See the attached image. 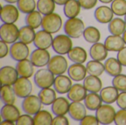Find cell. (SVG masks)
<instances>
[{
  "label": "cell",
  "instance_id": "44",
  "mask_svg": "<svg viewBox=\"0 0 126 125\" xmlns=\"http://www.w3.org/2000/svg\"><path fill=\"white\" fill-rule=\"evenodd\" d=\"M16 125H34V119L30 114H23L19 116L16 122Z\"/></svg>",
  "mask_w": 126,
  "mask_h": 125
},
{
  "label": "cell",
  "instance_id": "6",
  "mask_svg": "<svg viewBox=\"0 0 126 125\" xmlns=\"http://www.w3.org/2000/svg\"><path fill=\"white\" fill-rule=\"evenodd\" d=\"M116 113L117 112L113 106H111L110 104H105L102 105L96 111L95 116L97 118L100 124L107 125L114 122Z\"/></svg>",
  "mask_w": 126,
  "mask_h": 125
},
{
  "label": "cell",
  "instance_id": "56",
  "mask_svg": "<svg viewBox=\"0 0 126 125\" xmlns=\"http://www.w3.org/2000/svg\"><path fill=\"white\" fill-rule=\"evenodd\" d=\"M124 20H125V21H126V15H125V19H124Z\"/></svg>",
  "mask_w": 126,
  "mask_h": 125
},
{
  "label": "cell",
  "instance_id": "50",
  "mask_svg": "<svg viewBox=\"0 0 126 125\" xmlns=\"http://www.w3.org/2000/svg\"><path fill=\"white\" fill-rule=\"evenodd\" d=\"M117 57V58L123 65V66L126 67V46L118 52Z\"/></svg>",
  "mask_w": 126,
  "mask_h": 125
},
{
  "label": "cell",
  "instance_id": "47",
  "mask_svg": "<svg viewBox=\"0 0 126 125\" xmlns=\"http://www.w3.org/2000/svg\"><path fill=\"white\" fill-rule=\"evenodd\" d=\"M69 122L65 116H55L53 118L52 125H69Z\"/></svg>",
  "mask_w": 126,
  "mask_h": 125
},
{
  "label": "cell",
  "instance_id": "18",
  "mask_svg": "<svg viewBox=\"0 0 126 125\" xmlns=\"http://www.w3.org/2000/svg\"><path fill=\"white\" fill-rule=\"evenodd\" d=\"M114 15L112 9L106 5H102L96 8L94 13V18L100 24L109 23L114 18Z\"/></svg>",
  "mask_w": 126,
  "mask_h": 125
},
{
  "label": "cell",
  "instance_id": "20",
  "mask_svg": "<svg viewBox=\"0 0 126 125\" xmlns=\"http://www.w3.org/2000/svg\"><path fill=\"white\" fill-rule=\"evenodd\" d=\"M104 44L109 52H119L126 45L121 35H115L108 36L105 40Z\"/></svg>",
  "mask_w": 126,
  "mask_h": 125
},
{
  "label": "cell",
  "instance_id": "52",
  "mask_svg": "<svg viewBox=\"0 0 126 125\" xmlns=\"http://www.w3.org/2000/svg\"><path fill=\"white\" fill-rule=\"evenodd\" d=\"M69 0H54L56 4L58 5H64Z\"/></svg>",
  "mask_w": 126,
  "mask_h": 125
},
{
  "label": "cell",
  "instance_id": "28",
  "mask_svg": "<svg viewBox=\"0 0 126 125\" xmlns=\"http://www.w3.org/2000/svg\"><path fill=\"white\" fill-rule=\"evenodd\" d=\"M67 55L69 59L75 63H83L87 60V52L80 46L72 47Z\"/></svg>",
  "mask_w": 126,
  "mask_h": 125
},
{
  "label": "cell",
  "instance_id": "54",
  "mask_svg": "<svg viewBox=\"0 0 126 125\" xmlns=\"http://www.w3.org/2000/svg\"><path fill=\"white\" fill-rule=\"evenodd\" d=\"M4 1L8 4H15V3H17L18 0H4Z\"/></svg>",
  "mask_w": 126,
  "mask_h": 125
},
{
  "label": "cell",
  "instance_id": "9",
  "mask_svg": "<svg viewBox=\"0 0 126 125\" xmlns=\"http://www.w3.org/2000/svg\"><path fill=\"white\" fill-rule=\"evenodd\" d=\"M42 102L38 97L35 95H30L24 98L21 103V108L25 113L31 116L35 115L41 110Z\"/></svg>",
  "mask_w": 126,
  "mask_h": 125
},
{
  "label": "cell",
  "instance_id": "11",
  "mask_svg": "<svg viewBox=\"0 0 126 125\" xmlns=\"http://www.w3.org/2000/svg\"><path fill=\"white\" fill-rule=\"evenodd\" d=\"M1 20L3 23L14 24L19 18V10L13 4H7L1 7Z\"/></svg>",
  "mask_w": 126,
  "mask_h": 125
},
{
  "label": "cell",
  "instance_id": "25",
  "mask_svg": "<svg viewBox=\"0 0 126 125\" xmlns=\"http://www.w3.org/2000/svg\"><path fill=\"white\" fill-rule=\"evenodd\" d=\"M120 93L114 86H107L100 91V97L105 104H113L117 102Z\"/></svg>",
  "mask_w": 126,
  "mask_h": 125
},
{
  "label": "cell",
  "instance_id": "34",
  "mask_svg": "<svg viewBox=\"0 0 126 125\" xmlns=\"http://www.w3.org/2000/svg\"><path fill=\"white\" fill-rule=\"evenodd\" d=\"M35 30L33 28L30 27V26H24L19 29V35L18 40L26 44H30L33 43L35 36Z\"/></svg>",
  "mask_w": 126,
  "mask_h": 125
},
{
  "label": "cell",
  "instance_id": "26",
  "mask_svg": "<svg viewBox=\"0 0 126 125\" xmlns=\"http://www.w3.org/2000/svg\"><path fill=\"white\" fill-rule=\"evenodd\" d=\"M21 116L20 111L14 105H4L1 109V117L2 120H10L16 122Z\"/></svg>",
  "mask_w": 126,
  "mask_h": 125
},
{
  "label": "cell",
  "instance_id": "14",
  "mask_svg": "<svg viewBox=\"0 0 126 125\" xmlns=\"http://www.w3.org/2000/svg\"><path fill=\"white\" fill-rule=\"evenodd\" d=\"M52 41L53 38L52 34L42 29L35 33L33 43L34 46L38 49H48L50 46H52Z\"/></svg>",
  "mask_w": 126,
  "mask_h": 125
},
{
  "label": "cell",
  "instance_id": "53",
  "mask_svg": "<svg viewBox=\"0 0 126 125\" xmlns=\"http://www.w3.org/2000/svg\"><path fill=\"white\" fill-rule=\"evenodd\" d=\"M100 2L103 3V4H110L114 0H99Z\"/></svg>",
  "mask_w": 126,
  "mask_h": 125
},
{
  "label": "cell",
  "instance_id": "36",
  "mask_svg": "<svg viewBox=\"0 0 126 125\" xmlns=\"http://www.w3.org/2000/svg\"><path fill=\"white\" fill-rule=\"evenodd\" d=\"M83 36L86 42L93 44L99 42L101 38V34L100 30L97 27L93 26H89L85 28Z\"/></svg>",
  "mask_w": 126,
  "mask_h": 125
},
{
  "label": "cell",
  "instance_id": "40",
  "mask_svg": "<svg viewBox=\"0 0 126 125\" xmlns=\"http://www.w3.org/2000/svg\"><path fill=\"white\" fill-rule=\"evenodd\" d=\"M17 7L22 13L28 14L35 10L37 3L35 0H18L17 1Z\"/></svg>",
  "mask_w": 126,
  "mask_h": 125
},
{
  "label": "cell",
  "instance_id": "55",
  "mask_svg": "<svg viewBox=\"0 0 126 125\" xmlns=\"http://www.w3.org/2000/svg\"><path fill=\"white\" fill-rule=\"evenodd\" d=\"M123 40H124V41H125L126 44V30L125 31V32L123 34Z\"/></svg>",
  "mask_w": 126,
  "mask_h": 125
},
{
  "label": "cell",
  "instance_id": "43",
  "mask_svg": "<svg viewBox=\"0 0 126 125\" xmlns=\"http://www.w3.org/2000/svg\"><path fill=\"white\" fill-rule=\"evenodd\" d=\"M114 124L116 125H126V109H120L116 113Z\"/></svg>",
  "mask_w": 126,
  "mask_h": 125
},
{
  "label": "cell",
  "instance_id": "13",
  "mask_svg": "<svg viewBox=\"0 0 126 125\" xmlns=\"http://www.w3.org/2000/svg\"><path fill=\"white\" fill-rule=\"evenodd\" d=\"M18 73L16 68L10 66H3L0 70V80L1 85H7L13 86L18 79Z\"/></svg>",
  "mask_w": 126,
  "mask_h": 125
},
{
  "label": "cell",
  "instance_id": "2",
  "mask_svg": "<svg viewBox=\"0 0 126 125\" xmlns=\"http://www.w3.org/2000/svg\"><path fill=\"white\" fill-rule=\"evenodd\" d=\"M62 24L61 17L58 14L52 13L43 16L41 28L51 34H54L61 30Z\"/></svg>",
  "mask_w": 126,
  "mask_h": 125
},
{
  "label": "cell",
  "instance_id": "19",
  "mask_svg": "<svg viewBox=\"0 0 126 125\" xmlns=\"http://www.w3.org/2000/svg\"><path fill=\"white\" fill-rule=\"evenodd\" d=\"M87 90L83 85L77 83L72 85L67 93V98L72 102H82L87 96Z\"/></svg>",
  "mask_w": 126,
  "mask_h": 125
},
{
  "label": "cell",
  "instance_id": "10",
  "mask_svg": "<svg viewBox=\"0 0 126 125\" xmlns=\"http://www.w3.org/2000/svg\"><path fill=\"white\" fill-rule=\"evenodd\" d=\"M30 55V49L27 44L21 42L16 41L10 47V55L11 58L17 62L27 59Z\"/></svg>",
  "mask_w": 126,
  "mask_h": 125
},
{
  "label": "cell",
  "instance_id": "30",
  "mask_svg": "<svg viewBox=\"0 0 126 125\" xmlns=\"http://www.w3.org/2000/svg\"><path fill=\"white\" fill-rule=\"evenodd\" d=\"M81 8L78 0H69L63 5V13L68 18H75L79 15Z\"/></svg>",
  "mask_w": 126,
  "mask_h": 125
},
{
  "label": "cell",
  "instance_id": "35",
  "mask_svg": "<svg viewBox=\"0 0 126 125\" xmlns=\"http://www.w3.org/2000/svg\"><path fill=\"white\" fill-rule=\"evenodd\" d=\"M87 73L89 75L100 77L105 71V66L101 61L98 60H90L86 65Z\"/></svg>",
  "mask_w": 126,
  "mask_h": 125
},
{
  "label": "cell",
  "instance_id": "1",
  "mask_svg": "<svg viewBox=\"0 0 126 125\" xmlns=\"http://www.w3.org/2000/svg\"><path fill=\"white\" fill-rule=\"evenodd\" d=\"M63 30L65 34L72 38H80L85 30V25L83 21L78 18H68L63 25Z\"/></svg>",
  "mask_w": 126,
  "mask_h": 125
},
{
  "label": "cell",
  "instance_id": "23",
  "mask_svg": "<svg viewBox=\"0 0 126 125\" xmlns=\"http://www.w3.org/2000/svg\"><path fill=\"white\" fill-rule=\"evenodd\" d=\"M105 71L107 74L111 77H116L122 73L123 65L118 60L117 58L109 57L108 58L105 63Z\"/></svg>",
  "mask_w": 126,
  "mask_h": 125
},
{
  "label": "cell",
  "instance_id": "38",
  "mask_svg": "<svg viewBox=\"0 0 126 125\" xmlns=\"http://www.w3.org/2000/svg\"><path fill=\"white\" fill-rule=\"evenodd\" d=\"M34 125H52V114L45 110H41L33 117Z\"/></svg>",
  "mask_w": 126,
  "mask_h": 125
},
{
  "label": "cell",
  "instance_id": "46",
  "mask_svg": "<svg viewBox=\"0 0 126 125\" xmlns=\"http://www.w3.org/2000/svg\"><path fill=\"white\" fill-rule=\"evenodd\" d=\"M83 10H91L94 8L98 0H78Z\"/></svg>",
  "mask_w": 126,
  "mask_h": 125
},
{
  "label": "cell",
  "instance_id": "32",
  "mask_svg": "<svg viewBox=\"0 0 126 125\" xmlns=\"http://www.w3.org/2000/svg\"><path fill=\"white\" fill-rule=\"evenodd\" d=\"M16 94L13 86L3 85L1 88V100L4 105H13L16 102Z\"/></svg>",
  "mask_w": 126,
  "mask_h": 125
},
{
  "label": "cell",
  "instance_id": "8",
  "mask_svg": "<svg viewBox=\"0 0 126 125\" xmlns=\"http://www.w3.org/2000/svg\"><path fill=\"white\" fill-rule=\"evenodd\" d=\"M47 69L56 76L63 74L68 70V62L62 55H55L50 58Z\"/></svg>",
  "mask_w": 126,
  "mask_h": 125
},
{
  "label": "cell",
  "instance_id": "31",
  "mask_svg": "<svg viewBox=\"0 0 126 125\" xmlns=\"http://www.w3.org/2000/svg\"><path fill=\"white\" fill-rule=\"evenodd\" d=\"M108 29L111 35H122L126 30V21L120 18H113L109 23Z\"/></svg>",
  "mask_w": 126,
  "mask_h": 125
},
{
  "label": "cell",
  "instance_id": "5",
  "mask_svg": "<svg viewBox=\"0 0 126 125\" xmlns=\"http://www.w3.org/2000/svg\"><path fill=\"white\" fill-rule=\"evenodd\" d=\"M19 29L15 24L4 23L0 27L1 41H4L8 44H12L18 39Z\"/></svg>",
  "mask_w": 126,
  "mask_h": 125
},
{
  "label": "cell",
  "instance_id": "49",
  "mask_svg": "<svg viewBox=\"0 0 126 125\" xmlns=\"http://www.w3.org/2000/svg\"><path fill=\"white\" fill-rule=\"evenodd\" d=\"M7 44L8 43L3 41H0V58L5 57L10 52V49L8 48Z\"/></svg>",
  "mask_w": 126,
  "mask_h": 125
},
{
  "label": "cell",
  "instance_id": "17",
  "mask_svg": "<svg viewBox=\"0 0 126 125\" xmlns=\"http://www.w3.org/2000/svg\"><path fill=\"white\" fill-rule=\"evenodd\" d=\"M86 107L81 102H72L69 108V116L76 122H80L86 116Z\"/></svg>",
  "mask_w": 126,
  "mask_h": 125
},
{
  "label": "cell",
  "instance_id": "42",
  "mask_svg": "<svg viewBox=\"0 0 126 125\" xmlns=\"http://www.w3.org/2000/svg\"><path fill=\"white\" fill-rule=\"evenodd\" d=\"M112 85L114 86L119 91H126V75L119 74L114 77L112 80Z\"/></svg>",
  "mask_w": 126,
  "mask_h": 125
},
{
  "label": "cell",
  "instance_id": "45",
  "mask_svg": "<svg viewBox=\"0 0 126 125\" xmlns=\"http://www.w3.org/2000/svg\"><path fill=\"white\" fill-rule=\"evenodd\" d=\"M100 124L96 116L93 115H89L86 116L80 122V125H98Z\"/></svg>",
  "mask_w": 126,
  "mask_h": 125
},
{
  "label": "cell",
  "instance_id": "4",
  "mask_svg": "<svg viewBox=\"0 0 126 125\" xmlns=\"http://www.w3.org/2000/svg\"><path fill=\"white\" fill-rule=\"evenodd\" d=\"M55 74L48 69H41L34 74V83L41 89L50 88L55 81Z\"/></svg>",
  "mask_w": 126,
  "mask_h": 125
},
{
  "label": "cell",
  "instance_id": "12",
  "mask_svg": "<svg viewBox=\"0 0 126 125\" xmlns=\"http://www.w3.org/2000/svg\"><path fill=\"white\" fill-rule=\"evenodd\" d=\"M50 54L47 49H36L30 55V60L34 65L38 68H41L47 66L50 60Z\"/></svg>",
  "mask_w": 126,
  "mask_h": 125
},
{
  "label": "cell",
  "instance_id": "21",
  "mask_svg": "<svg viewBox=\"0 0 126 125\" xmlns=\"http://www.w3.org/2000/svg\"><path fill=\"white\" fill-rule=\"evenodd\" d=\"M70 103L65 97H61L56 98L51 105V109L55 116H65L69 112Z\"/></svg>",
  "mask_w": 126,
  "mask_h": 125
},
{
  "label": "cell",
  "instance_id": "27",
  "mask_svg": "<svg viewBox=\"0 0 126 125\" xmlns=\"http://www.w3.org/2000/svg\"><path fill=\"white\" fill-rule=\"evenodd\" d=\"M83 85L90 93H98L102 90L103 83L99 77L89 75L83 80Z\"/></svg>",
  "mask_w": 126,
  "mask_h": 125
},
{
  "label": "cell",
  "instance_id": "15",
  "mask_svg": "<svg viewBox=\"0 0 126 125\" xmlns=\"http://www.w3.org/2000/svg\"><path fill=\"white\" fill-rule=\"evenodd\" d=\"M72 79L66 75H57L55 78L53 87L57 93L59 94H65L69 92L72 86Z\"/></svg>",
  "mask_w": 126,
  "mask_h": 125
},
{
  "label": "cell",
  "instance_id": "51",
  "mask_svg": "<svg viewBox=\"0 0 126 125\" xmlns=\"http://www.w3.org/2000/svg\"><path fill=\"white\" fill-rule=\"evenodd\" d=\"M1 125H15V122H12V121H10V120H2L1 122Z\"/></svg>",
  "mask_w": 126,
  "mask_h": 125
},
{
  "label": "cell",
  "instance_id": "29",
  "mask_svg": "<svg viewBox=\"0 0 126 125\" xmlns=\"http://www.w3.org/2000/svg\"><path fill=\"white\" fill-rule=\"evenodd\" d=\"M83 101L86 108L91 111H97L103 105V102L100 97V95L97 93L88 94Z\"/></svg>",
  "mask_w": 126,
  "mask_h": 125
},
{
  "label": "cell",
  "instance_id": "16",
  "mask_svg": "<svg viewBox=\"0 0 126 125\" xmlns=\"http://www.w3.org/2000/svg\"><path fill=\"white\" fill-rule=\"evenodd\" d=\"M69 77L75 82L83 81L86 77L87 71L86 66L83 63H73L72 64L67 70Z\"/></svg>",
  "mask_w": 126,
  "mask_h": 125
},
{
  "label": "cell",
  "instance_id": "33",
  "mask_svg": "<svg viewBox=\"0 0 126 125\" xmlns=\"http://www.w3.org/2000/svg\"><path fill=\"white\" fill-rule=\"evenodd\" d=\"M38 97L40 98L44 105H52L53 102L56 99V91L51 88H47L41 89L38 93Z\"/></svg>",
  "mask_w": 126,
  "mask_h": 125
},
{
  "label": "cell",
  "instance_id": "24",
  "mask_svg": "<svg viewBox=\"0 0 126 125\" xmlns=\"http://www.w3.org/2000/svg\"><path fill=\"white\" fill-rule=\"evenodd\" d=\"M16 69L20 77L30 78L34 74V65L27 58L18 61L16 66Z\"/></svg>",
  "mask_w": 126,
  "mask_h": 125
},
{
  "label": "cell",
  "instance_id": "7",
  "mask_svg": "<svg viewBox=\"0 0 126 125\" xmlns=\"http://www.w3.org/2000/svg\"><path fill=\"white\" fill-rule=\"evenodd\" d=\"M15 94L18 98L24 99L30 96L32 91V85L29 78L20 77L13 85Z\"/></svg>",
  "mask_w": 126,
  "mask_h": 125
},
{
  "label": "cell",
  "instance_id": "37",
  "mask_svg": "<svg viewBox=\"0 0 126 125\" xmlns=\"http://www.w3.org/2000/svg\"><path fill=\"white\" fill-rule=\"evenodd\" d=\"M42 14L38 10H34L28 14L25 17V23L27 26L33 28L34 29H38L41 26L43 17Z\"/></svg>",
  "mask_w": 126,
  "mask_h": 125
},
{
  "label": "cell",
  "instance_id": "3",
  "mask_svg": "<svg viewBox=\"0 0 126 125\" xmlns=\"http://www.w3.org/2000/svg\"><path fill=\"white\" fill-rule=\"evenodd\" d=\"M66 34H60L53 38L52 47L58 55H66L72 49V41Z\"/></svg>",
  "mask_w": 126,
  "mask_h": 125
},
{
  "label": "cell",
  "instance_id": "22",
  "mask_svg": "<svg viewBox=\"0 0 126 125\" xmlns=\"http://www.w3.org/2000/svg\"><path fill=\"white\" fill-rule=\"evenodd\" d=\"M108 52L105 44L99 42L93 43L89 49V55L92 59L98 61L105 60L108 56Z\"/></svg>",
  "mask_w": 126,
  "mask_h": 125
},
{
  "label": "cell",
  "instance_id": "48",
  "mask_svg": "<svg viewBox=\"0 0 126 125\" xmlns=\"http://www.w3.org/2000/svg\"><path fill=\"white\" fill-rule=\"evenodd\" d=\"M116 102L120 109H126V91L120 93Z\"/></svg>",
  "mask_w": 126,
  "mask_h": 125
},
{
  "label": "cell",
  "instance_id": "41",
  "mask_svg": "<svg viewBox=\"0 0 126 125\" xmlns=\"http://www.w3.org/2000/svg\"><path fill=\"white\" fill-rule=\"evenodd\" d=\"M111 8L114 15L125 16L126 15V0H114L111 4Z\"/></svg>",
  "mask_w": 126,
  "mask_h": 125
},
{
  "label": "cell",
  "instance_id": "39",
  "mask_svg": "<svg viewBox=\"0 0 126 125\" xmlns=\"http://www.w3.org/2000/svg\"><path fill=\"white\" fill-rule=\"evenodd\" d=\"M55 4L54 0H38L37 10L44 15H48L54 13Z\"/></svg>",
  "mask_w": 126,
  "mask_h": 125
}]
</instances>
